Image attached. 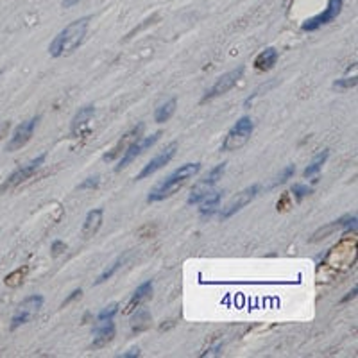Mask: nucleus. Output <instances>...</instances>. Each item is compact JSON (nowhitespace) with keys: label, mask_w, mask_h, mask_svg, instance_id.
<instances>
[{"label":"nucleus","mask_w":358,"mask_h":358,"mask_svg":"<svg viewBox=\"0 0 358 358\" xmlns=\"http://www.w3.org/2000/svg\"><path fill=\"white\" fill-rule=\"evenodd\" d=\"M88 25H90V16H83V18L76 20V22H72L70 25L64 27L49 45L50 56L63 57L74 52V50L83 43L84 36H86Z\"/></svg>","instance_id":"f257e3e1"},{"label":"nucleus","mask_w":358,"mask_h":358,"mask_svg":"<svg viewBox=\"0 0 358 358\" xmlns=\"http://www.w3.org/2000/svg\"><path fill=\"white\" fill-rule=\"evenodd\" d=\"M199 170H201V163H185V165H181L177 170H174L169 177H165L159 185L154 186V190L149 193L147 203H158V201L170 197L172 193H176L177 190L181 188L190 177L196 176Z\"/></svg>","instance_id":"f03ea898"},{"label":"nucleus","mask_w":358,"mask_h":358,"mask_svg":"<svg viewBox=\"0 0 358 358\" xmlns=\"http://www.w3.org/2000/svg\"><path fill=\"white\" fill-rule=\"evenodd\" d=\"M254 124L249 117H240L237 120V124L230 129V133L224 138L222 145H220V151L224 152H231V151H238L249 142L251 135H253Z\"/></svg>","instance_id":"7ed1b4c3"},{"label":"nucleus","mask_w":358,"mask_h":358,"mask_svg":"<svg viewBox=\"0 0 358 358\" xmlns=\"http://www.w3.org/2000/svg\"><path fill=\"white\" fill-rule=\"evenodd\" d=\"M226 165L227 163H220V165L213 167V169H211L210 172H208L206 176H204L203 179H201V181L192 188V193H190L186 204H199L201 201H203V197L206 196L208 192H211L213 185L219 183V179L222 177L224 170H226Z\"/></svg>","instance_id":"20e7f679"},{"label":"nucleus","mask_w":358,"mask_h":358,"mask_svg":"<svg viewBox=\"0 0 358 358\" xmlns=\"http://www.w3.org/2000/svg\"><path fill=\"white\" fill-rule=\"evenodd\" d=\"M242 76H244V67H238V68H235V70H231V72H226V74L220 76L219 79L215 81L213 86H211L210 90L203 95L201 102L204 104V102L211 101V99H217V97H220V95L227 93L231 88L237 86V83L242 79Z\"/></svg>","instance_id":"39448f33"},{"label":"nucleus","mask_w":358,"mask_h":358,"mask_svg":"<svg viewBox=\"0 0 358 358\" xmlns=\"http://www.w3.org/2000/svg\"><path fill=\"white\" fill-rule=\"evenodd\" d=\"M42 305H43V298L42 296H38V294L29 296L27 299H23V301L20 303L16 313L13 315V319H11V330L13 332H15L16 328H20L22 324H25V322H29V320L40 312Z\"/></svg>","instance_id":"423d86ee"},{"label":"nucleus","mask_w":358,"mask_h":358,"mask_svg":"<svg viewBox=\"0 0 358 358\" xmlns=\"http://www.w3.org/2000/svg\"><path fill=\"white\" fill-rule=\"evenodd\" d=\"M45 158H47L45 154H40L38 158L30 159V161L27 163V165L18 167V169H16L15 172H13L11 176H9L8 179H6L4 183H2V186H0V192H6V190L15 188V186H18L20 183H23L25 179H29V177L32 176V174L36 172V170H38L40 167L43 165Z\"/></svg>","instance_id":"0eeeda50"},{"label":"nucleus","mask_w":358,"mask_h":358,"mask_svg":"<svg viewBox=\"0 0 358 358\" xmlns=\"http://www.w3.org/2000/svg\"><path fill=\"white\" fill-rule=\"evenodd\" d=\"M258 192H260V185H251V186H247V188L242 190L240 193H237V196L226 204V208H222V211H220V219L227 220L230 217H233L235 213H238L242 208L247 206V204L258 196Z\"/></svg>","instance_id":"6e6552de"},{"label":"nucleus","mask_w":358,"mask_h":358,"mask_svg":"<svg viewBox=\"0 0 358 358\" xmlns=\"http://www.w3.org/2000/svg\"><path fill=\"white\" fill-rule=\"evenodd\" d=\"M159 136H161V131L154 133V135L147 136V138H140L138 142H135L133 145H129L127 151H125L124 154H122V158H120V161H118V165L115 167V170H117V172H120L122 169H125V167H127L129 163L133 161V159L138 158V156L142 154L143 151L151 149L152 145H154V143L159 140Z\"/></svg>","instance_id":"1a4fd4ad"},{"label":"nucleus","mask_w":358,"mask_h":358,"mask_svg":"<svg viewBox=\"0 0 358 358\" xmlns=\"http://www.w3.org/2000/svg\"><path fill=\"white\" fill-rule=\"evenodd\" d=\"M340 11H342V0H330L328 8H326L324 11L319 13V15H315V16H312V18H308L305 23H303V30H308V32L317 30L319 27L333 22V20L340 15Z\"/></svg>","instance_id":"9d476101"},{"label":"nucleus","mask_w":358,"mask_h":358,"mask_svg":"<svg viewBox=\"0 0 358 358\" xmlns=\"http://www.w3.org/2000/svg\"><path fill=\"white\" fill-rule=\"evenodd\" d=\"M38 122H40V117H32L27 122H22V124L15 129L11 138H9L8 145H6V151L15 152V151H18V149H22L23 145L32 138V133H34V129H36Z\"/></svg>","instance_id":"9b49d317"},{"label":"nucleus","mask_w":358,"mask_h":358,"mask_svg":"<svg viewBox=\"0 0 358 358\" xmlns=\"http://www.w3.org/2000/svg\"><path fill=\"white\" fill-rule=\"evenodd\" d=\"M176 151H177V142H172L169 143L165 149H163L161 152H159L158 156H154V158L151 159V161L147 163V165L143 167L142 172L136 176V181H140V179H145V177L152 176L154 172H158L159 169H163V167L167 165V163L170 161V159L176 156Z\"/></svg>","instance_id":"f8f14e48"},{"label":"nucleus","mask_w":358,"mask_h":358,"mask_svg":"<svg viewBox=\"0 0 358 358\" xmlns=\"http://www.w3.org/2000/svg\"><path fill=\"white\" fill-rule=\"evenodd\" d=\"M143 129H145V125L143 124H138L136 127H133L129 133H125L124 136H122L120 140H118L117 143L113 145V149H111L110 152H106L104 156H102V159L104 161H113V159H117L118 156H122L125 151H127L129 145H133L135 142H138L140 138H143Z\"/></svg>","instance_id":"ddd939ff"},{"label":"nucleus","mask_w":358,"mask_h":358,"mask_svg":"<svg viewBox=\"0 0 358 358\" xmlns=\"http://www.w3.org/2000/svg\"><path fill=\"white\" fill-rule=\"evenodd\" d=\"M115 337V324L111 320H102L97 322L93 330V342H91V349H101V347L108 346Z\"/></svg>","instance_id":"4468645a"},{"label":"nucleus","mask_w":358,"mask_h":358,"mask_svg":"<svg viewBox=\"0 0 358 358\" xmlns=\"http://www.w3.org/2000/svg\"><path fill=\"white\" fill-rule=\"evenodd\" d=\"M152 296V281L149 279V281L142 283V285L138 286L135 290V294H133V298L129 299L127 306H125L124 313H133L135 310H138L140 306L143 305V303L147 301V299H151Z\"/></svg>","instance_id":"2eb2a0df"},{"label":"nucleus","mask_w":358,"mask_h":358,"mask_svg":"<svg viewBox=\"0 0 358 358\" xmlns=\"http://www.w3.org/2000/svg\"><path fill=\"white\" fill-rule=\"evenodd\" d=\"M102 219H104V210L102 208H95V210L88 211L86 219H84L83 224V237L84 238H91L93 235H97V231L101 230L102 226Z\"/></svg>","instance_id":"dca6fc26"},{"label":"nucleus","mask_w":358,"mask_h":358,"mask_svg":"<svg viewBox=\"0 0 358 358\" xmlns=\"http://www.w3.org/2000/svg\"><path fill=\"white\" fill-rule=\"evenodd\" d=\"M93 115H95V108L91 104L81 108V110L76 113V117L72 118V124H70V133H72V135H77V133H81V129H83L84 125H86L88 122L91 120V117H93Z\"/></svg>","instance_id":"f3484780"},{"label":"nucleus","mask_w":358,"mask_h":358,"mask_svg":"<svg viewBox=\"0 0 358 358\" xmlns=\"http://www.w3.org/2000/svg\"><path fill=\"white\" fill-rule=\"evenodd\" d=\"M220 199H222V192H208L206 196L203 197V201L199 203L201 217H211V215L217 211V208H219Z\"/></svg>","instance_id":"a211bd4d"},{"label":"nucleus","mask_w":358,"mask_h":358,"mask_svg":"<svg viewBox=\"0 0 358 358\" xmlns=\"http://www.w3.org/2000/svg\"><path fill=\"white\" fill-rule=\"evenodd\" d=\"M276 61H278V50L269 47V49L262 50L256 56V59H254V68H256L258 72H267L274 67Z\"/></svg>","instance_id":"6ab92c4d"},{"label":"nucleus","mask_w":358,"mask_h":358,"mask_svg":"<svg viewBox=\"0 0 358 358\" xmlns=\"http://www.w3.org/2000/svg\"><path fill=\"white\" fill-rule=\"evenodd\" d=\"M176 106H177L176 99H170V101H167L165 104L158 106L154 111V120L158 122V124H165V122H169L170 117L176 113Z\"/></svg>","instance_id":"aec40b11"},{"label":"nucleus","mask_w":358,"mask_h":358,"mask_svg":"<svg viewBox=\"0 0 358 358\" xmlns=\"http://www.w3.org/2000/svg\"><path fill=\"white\" fill-rule=\"evenodd\" d=\"M330 158V151H322L320 154H317L315 158H313V161L310 163L308 167H306L305 170H303V176L305 177H312V176H317V174L320 172V169H322V165L326 163V159Z\"/></svg>","instance_id":"412c9836"},{"label":"nucleus","mask_w":358,"mask_h":358,"mask_svg":"<svg viewBox=\"0 0 358 358\" xmlns=\"http://www.w3.org/2000/svg\"><path fill=\"white\" fill-rule=\"evenodd\" d=\"M136 315L133 317V332H142V330H145L149 326V322H151V313L147 312V310H135Z\"/></svg>","instance_id":"4be33fe9"},{"label":"nucleus","mask_w":358,"mask_h":358,"mask_svg":"<svg viewBox=\"0 0 358 358\" xmlns=\"http://www.w3.org/2000/svg\"><path fill=\"white\" fill-rule=\"evenodd\" d=\"M27 271H29L27 267H20V269H16L15 272L8 274V276H6V285L11 286V288H16V286H20L23 283V279H25Z\"/></svg>","instance_id":"5701e85b"},{"label":"nucleus","mask_w":358,"mask_h":358,"mask_svg":"<svg viewBox=\"0 0 358 358\" xmlns=\"http://www.w3.org/2000/svg\"><path fill=\"white\" fill-rule=\"evenodd\" d=\"M124 262H125V256H118L117 260H115V264H111L110 269H106V271L102 272V274L99 276L97 279H95V285H102L104 281H108V279H110L111 276H113L115 272H117L118 269H120L122 265H124Z\"/></svg>","instance_id":"b1692460"},{"label":"nucleus","mask_w":358,"mask_h":358,"mask_svg":"<svg viewBox=\"0 0 358 358\" xmlns=\"http://www.w3.org/2000/svg\"><path fill=\"white\" fill-rule=\"evenodd\" d=\"M118 303H111L110 306H106L102 312H99V315H97V322H102V320H111L115 315L118 313Z\"/></svg>","instance_id":"393cba45"},{"label":"nucleus","mask_w":358,"mask_h":358,"mask_svg":"<svg viewBox=\"0 0 358 358\" xmlns=\"http://www.w3.org/2000/svg\"><path fill=\"white\" fill-rule=\"evenodd\" d=\"M296 174V165H286L285 169L279 172V176L276 177V181H274V186H278V185H283V183H286L288 179H290L292 176Z\"/></svg>","instance_id":"a878e982"},{"label":"nucleus","mask_w":358,"mask_h":358,"mask_svg":"<svg viewBox=\"0 0 358 358\" xmlns=\"http://www.w3.org/2000/svg\"><path fill=\"white\" fill-rule=\"evenodd\" d=\"M358 84V77L353 76V77H344V79H339L333 83V88L337 90H349V88H354Z\"/></svg>","instance_id":"bb28decb"},{"label":"nucleus","mask_w":358,"mask_h":358,"mask_svg":"<svg viewBox=\"0 0 358 358\" xmlns=\"http://www.w3.org/2000/svg\"><path fill=\"white\" fill-rule=\"evenodd\" d=\"M312 192H313V188L312 186H308V185H294L292 186V193H294V197L298 201H303L306 196H310Z\"/></svg>","instance_id":"cd10ccee"},{"label":"nucleus","mask_w":358,"mask_h":358,"mask_svg":"<svg viewBox=\"0 0 358 358\" xmlns=\"http://www.w3.org/2000/svg\"><path fill=\"white\" fill-rule=\"evenodd\" d=\"M68 249V245L64 244L63 240H56V242H52V247H50V253H52V256L54 258H57V256H61V254L64 253Z\"/></svg>","instance_id":"c85d7f7f"},{"label":"nucleus","mask_w":358,"mask_h":358,"mask_svg":"<svg viewBox=\"0 0 358 358\" xmlns=\"http://www.w3.org/2000/svg\"><path fill=\"white\" fill-rule=\"evenodd\" d=\"M99 183H101V177L99 176H91V177H88L86 181H83L81 183L77 188L79 190H88V188H97L99 186Z\"/></svg>","instance_id":"c756f323"},{"label":"nucleus","mask_w":358,"mask_h":358,"mask_svg":"<svg viewBox=\"0 0 358 358\" xmlns=\"http://www.w3.org/2000/svg\"><path fill=\"white\" fill-rule=\"evenodd\" d=\"M81 294H83V290H81V288H76V290L72 292V294H70V296H68V298H67V299H64V301H63V303H61V306H63V308H64V306H68V305H70V303H72V301H74V299L81 298Z\"/></svg>","instance_id":"7c9ffc66"},{"label":"nucleus","mask_w":358,"mask_h":358,"mask_svg":"<svg viewBox=\"0 0 358 358\" xmlns=\"http://www.w3.org/2000/svg\"><path fill=\"white\" fill-rule=\"evenodd\" d=\"M220 353H222V344H217V346L210 347V349L201 354V356H210V354H220Z\"/></svg>","instance_id":"2f4dec72"},{"label":"nucleus","mask_w":358,"mask_h":358,"mask_svg":"<svg viewBox=\"0 0 358 358\" xmlns=\"http://www.w3.org/2000/svg\"><path fill=\"white\" fill-rule=\"evenodd\" d=\"M9 127H11V122H0V140L4 138L9 133Z\"/></svg>","instance_id":"473e14b6"},{"label":"nucleus","mask_w":358,"mask_h":358,"mask_svg":"<svg viewBox=\"0 0 358 358\" xmlns=\"http://www.w3.org/2000/svg\"><path fill=\"white\" fill-rule=\"evenodd\" d=\"M136 356H140L138 347H133V349H129L127 353H122V358H136Z\"/></svg>","instance_id":"72a5a7b5"},{"label":"nucleus","mask_w":358,"mask_h":358,"mask_svg":"<svg viewBox=\"0 0 358 358\" xmlns=\"http://www.w3.org/2000/svg\"><path fill=\"white\" fill-rule=\"evenodd\" d=\"M353 298H356V286H354L353 290H351L349 294L346 296V298H342V299H340V303H346V301H349V299H353Z\"/></svg>","instance_id":"f704fd0d"},{"label":"nucleus","mask_w":358,"mask_h":358,"mask_svg":"<svg viewBox=\"0 0 358 358\" xmlns=\"http://www.w3.org/2000/svg\"><path fill=\"white\" fill-rule=\"evenodd\" d=\"M79 0H63V8H72V6H76Z\"/></svg>","instance_id":"c9c22d12"}]
</instances>
